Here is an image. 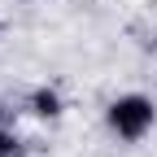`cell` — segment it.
<instances>
[{
	"label": "cell",
	"mask_w": 157,
	"mask_h": 157,
	"mask_svg": "<svg viewBox=\"0 0 157 157\" xmlns=\"http://www.w3.org/2000/svg\"><path fill=\"white\" fill-rule=\"evenodd\" d=\"M105 122H109V131L118 135V140L135 144V140H144V135L153 131V122H157V105L148 101L144 92H127V96H118V101L105 109Z\"/></svg>",
	"instance_id": "cell-1"
},
{
	"label": "cell",
	"mask_w": 157,
	"mask_h": 157,
	"mask_svg": "<svg viewBox=\"0 0 157 157\" xmlns=\"http://www.w3.org/2000/svg\"><path fill=\"white\" fill-rule=\"evenodd\" d=\"M35 113H39V118H57V113H61L57 92H35Z\"/></svg>",
	"instance_id": "cell-2"
}]
</instances>
